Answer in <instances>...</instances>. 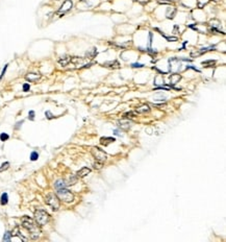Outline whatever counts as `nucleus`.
<instances>
[{"label": "nucleus", "instance_id": "9", "mask_svg": "<svg viewBox=\"0 0 226 242\" xmlns=\"http://www.w3.org/2000/svg\"><path fill=\"white\" fill-rule=\"evenodd\" d=\"M90 172H91V169H90V168H88V167H82L81 169H79V170L77 171L76 176H77V177H85V176H87Z\"/></svg>", "mask_w": 226, "mask_h": 242}, {"label": "nucleus", "instance_id": "16", "mask_svg": "<svg viewBox=\"0 0 226 242\" xmlns=\"http://www.w3.org/2000/svg\"><path fill=\"white\" fill-rule=\"evenodd\" d=\"M154 85L155 86H164L165 84H164V78H163V76L162 75H156L155 77H154Z\"/></svg>", "mask_w": 226, "mask_h": 242}, {"label": "nucleus", "instance_id": "23", "mask_svg": "<svg viewBox=\"0 0 226 242\" xmlns=\"http://www.w3.org/2000/svg\"><path fill=\"white\" fill-rule=\"evenodd\" d=\"M96 54H97V49H96V48H93L90 52H87L88 58H94Z\"/></svg>", "mask_w": 226, "mask_h": 242}, {"label": "nucleus", "instance_id": "1", "mask_svg": "<svg viewBox=\"0 0 226 242\" xmlns=\"http://www.w3.org/2000/svg\"><path fill=\"white\" fill-rule=\"evenodd\" d=\"M22 227L28 232L30 239H38L40 237L41 229L35 219H32L28 216H24L22 218Z\"/></svg>", "mask_w": 226, "mask_h": 242}, {"label": "nucleus", "instance_id": "7", "mask_svg": "<svg viewBox=\"0 0 226 242\" xmlns=\"http://www.w3.org/2000/svg\"><path fill=\"white\" fill-rule=\"evenodd\" d=\"M25 79L27 80V82H30V83H36L38 80L41 79V75L38 74V73H28L26 76H25Z\"/></svg>", "mask_w": 226, "mask_h": 242}, {"label": "nucleus", "instance_id": "10", "mask_svg": "<svg viewBox=\"0 0 226 242\" xmlns=\"http://www.w3.org/2000/svg\"><path fill=\"white\" fill-rule=\"evenodd\" d=\"M137 113H139V114H144V113H148L149 111H150V107H149V105L148 104H142V105H140L139 107H137Z\"/></svg>", "mask_w": 226, "mask_h": 242}, {"label": "nucleus", "instance_id": "20", "mask_svg": "<svg viewBox=\"0 0 226 242\" xmlns=\"http://www.w3.org/2000/svg\"><path fill=\"white\" fill-rule=\"evenodd\" d=\"M215 63H216V61L210 60V61H205V62H202L201 64H202V66H204V67H212V66H214V65H215Z\"/></svg>", "mask_w": 226, "mask_h": 242}, {"label": "nucleus", "instance_id": "5", "mask_svg": "<svg viewBox=\"0 0 226 242\" xmlns=\"http://www.w3.org/2000/svg\"><path fill=\"white\" fill-rule=\"evenodd\" d=\"M92 154H93V157L96 161L101 162V163L105 162L106 159H107V154L102 149H100L99 147H93L92 148Z\"/></svg>", "mask_w": 226, "mask_h": 242}, {"label": "nucleus", "instance_id": "28", "mask_svg": "<svg viewBox=\"0 0 226 242\" xmlns=\"http://www.w3.org/2000/svg\"><path fill=\"white\" fill-rule=\"evenodd\" d=\"M35 116H36L35 111H29V113H28V119L29 120H35Z\"/></svg>", "mask_w": 226, "mask_h": 242}, {"label": "nucleus", "instance_id": "15", "mask_svg": "<svg viewBox=\"0 0 226 242\" xmlns=\"http://www.w3.org/2000/svg\"><path fill=\"white\" fill-rule=\"evenodd\" d=\"M58 63H60V65H61V66L66 67L69 63H71V58H70V57H68V56H66V57H64V58L60 59V60H58Z\"/></svg>", "mask_w": 226, "mask_h": 242}, {"label": "nucleus", "instance_id": "13", "mask_svg": "<svg viewBox=\"0 0 226 242\" xmlns=\"http://www.w3.org/2000/svg\"><path fill=\"white\" fill-rule=\"evenodd\" d=\"M115 142V138H112V137H105V138H101L100 139V143L104 146H107L108 144Z\"/></svg>", "mask_w": 226, "mask_h": 242}, {"label": "nucleus", "instance_id": "34", "mask_svg": "<svg viewBox=\"0 0 226 242\" xmlns=\"http://www.w3.org/2000/svg\"><path fill=\"white\" fill-rule=\"evenodd\" d=\"M23 122H24L23 120H22V121H19V122H17V123H16V126H15V128H16V129H17V128H20V126H21V124H22Z\"/></svg>", "mask_w": 226, "mask_h": 242}, {"label": "nucleus", "instance_id": "6", "mask_svg": "<svg viewBox=\"0 0 226 242\" xmlns=\"http://www.w3.org/2000/svg\"><path fill=\"white\" fill-rule=\"evenodd\" d=\"M72 6H73L72 0H65V1L63 2V4H62V6H61V9L58 10V13L64 15L65 13L69 12L72 9Z\"/></svg>", "mask_w": 226, "mask_h": 242}, {"label": "nucleus", "instance_id": "25", "mask_svg": "<svg viewBox=\"0 0 226 242\" xmlns=\"http://www.w3.org/2000/svg\"><path fill=\"white\" fill-rule=\"evenodd\" d=\"M9 138H10V136L7 135V134H5V132H2V134H0V140H1L2 142H4V141L9 140Z\"/></svg>", "mask_w": 226, "mask_h": 242}, {"label": "nucleus", "instance_id": "14", "mask_svg": "<svg viewBox=\"0 0 226 242\" xmlns=\"http://www.w3.org/2000/svg\"><path fill=\"white\" fill-rule=\"evenodd\" d=\"M103 66L105 67H108V68H119L120 67V64L118 61L114 60V61H110V62H106L103 64Z\"/></svg>", "mask_w": 226, "mask_h": 242}, {"label": "nucleus", "instance_id": "32", "mask_svg": "<svg viewBox=\"0 0 226 242\" xmlns=\"http://www.w3.org/2000/svg\"><path fill=\"white\" fill-rule=\"evenodd\" d=\"M133 68H141V67H144V65L143 64H139V63H136V64H132L131 65Z\"/></svg>", "mask_w": 226, "mask_h": 242}, {"label": "nucleus", "instance_id": "2", "mask_svg": "<svg viewBox=\"0 0 226 242\" xmlns=\"http://www.w3.org/2000/svg\"><path fill=\"white\" fill-rule=\"evenodd\" d=\"M50 219L49 214L42 209H39L35 212V220L37 221V223L39 225H45Z\"/></svg>", "mask_w": 226, "mask_h": 242}, {"label": "nucleus", "instance_id": "11", "mask_svg": "<svg viewBox=\"0 0 226 242\" xmlns=\"http://www.w3.org/2000/svg\"><path fill=\"white\" fill-rule=\"evenodd\" d=\"M180 78H181V76L179 74H177V73L171 74V76H170V84L171 85H176L180 80Z\"/></svg>", "mask_w": 226, "mask_h": 242}, {"label": "nucleus", "instance_id": "18", "mask_svg": "<svg viewBox=\"0 0 226 242\" xmlns=\"http://www.w3.org/2000/svg\"><path fill=\"white\" fill-rule=\"evenodd\" d=\"M7 201H9V195H7V193L4 192V193L1 195V197H0V204L3 205V206H5V205L7 204Z\"/></svg>", "mask_w": 226, "mask_h": 242}, {"label": "nucleus", "instance_id": "31", "mask_svg": "<svg viewBox=\"0 0 226 242\" xmlns=\"http://www.w3.org/2000/svg\"><path fill=\"white\" fill-rule=\"evenodd\" d=\"M7 66H9V65H5V66H4V68H3V70H2V72H1V74H0V80H1V79L3 78V76H4V74H5V72H6V69H7Z\"/></svg>", "mask_w": 226, "mask_h": 242}, {"label": "nucleus", "instance_id": "26", "mask_svg": "<svg viewBox=\"0 0 226 242\" xmlns=\"http://www.w3.org/2000/svg\"><path fill=\"white\" fill-rule=\"evenodd\" d=\"M39 159V153L37 151H32L31 154H30V160L31 161H37Z\"/></svg>", "mask_w": 226, "mask_h": 242}, {"label": "nucleus", "instance_id": "33", "mask_svg": "<svg viewBox=\"0 0 226 242\" xmlns=\"http://www.w3.org/2000/svg\"><path fill=\"white\" fill-rule=\"evenodd\" d=\"M167 40L168 41H177V38L176 37H167Z\"/></svg>", "mask_w": 226, "mask_h": 242}, {"label": "nucleus", "instance_id": "8", "mask_svg": "<svg viewBox=\"0 0 226 242\" xmlns=\"http://www.w3.org/2000/svg\"><path fill=\"white\" fill-rule=\"evenodd\" d=\"M118 125H119V127L122 128V129H128V128H130L131 122L128 121L127 119H124V120H120V121L118 122Z\"/></svg>", "mask_w": 226, "mask_h": 242}, {"label": "nucleus", "instance_id": "29", "mask_svg": "<svg viewBox=\"0 0 226 242\" xmlns=\"http://www.w3.org/2000/svg\"><path fill=\"white\" fill-rule=\"evenodd\" d=\"M45 116L48 118V119H52V118H54V116H53V114L50 112V111H46L45 112Z\"/></svg>", "mask_w": 226, "mask_h": 242}, {"label": "nucleus", "instance_id": "22", "mask_svg": "<svg viewBox=\"0 0 226 242\" xmlns=\"http://www.w3.org/2000/svg\"><path fill=\"white\" fill-rule=\"evenodd\" d=\"M11 238H12V233L9 232V231H6L5 234H4V236H3V241L9 242V241H11Z\"/></svg>", "mask_w": 226, "mask_h": 242}, {"label": "nucleus", "instance_id": "27", "mask_svg": "<svg viewBox=\"0 0 226 242\" xmlns=\"http://www.w3.org/2000/svg\"><path fill=\"white\" fill-rule=\"evenodd\" d=\"M93 166H94V168H95V169H101V167H102V163H101V162H98V161H97V163H94V164H93Z\"/></svg>", "mask_w": 226, "mask_h": 242}, {"label": "nucleus", "instance_id": "30", "mask_svg": "<svg viewBox=\"0 0 226 242\" xmlns=\"http://www.w3.org/2000/svg\"><path fill=\"white\" fill-rule=\"evenodd\" d=\"M29 89H30L29 84H24V85H23V92H28Z\"/></svg>", "mask_w": 226, "mask_h": 242}, {"label": "nucleus", "instance_id": "3", "mask_svg": "<svg viewBox=\"0 0 226 242\" xmlns=\"http://www.w3.org/2000/svg\"><path fill=\"white\" fill-rule=\"evenodd\" d=\"M56 195H57V197H58L61 200H63V201H65V202H72V201L74 200V195H73V193H72L70 190L66 189V188H61V189H57Z\"/></svg>", "mask_w": 226, "mask_h": 242}, {"label": "nucleus", "instance_id": "4", "mask_svg": "<svg viewBox=\"0 0 226 242\" xmlns=\"http://www.w3.org/2000/svg\"><path fill=\"white\" fill-rule=\"evenodd\" d=\"M45 201L49 207H51V209L53 211H57L60 209V198L57 197V195H55L53 193H49L46 196Z\"/></svg>", "mask_w": 226, "mask_h": 242}, {"label": "nucleus", "instance_id": "19", "mask_svg": "<svg viewBox=\"0 0 226 242\" xmlns=\"http://www.w3.org/2000/svg\"><path fill=\"white\" fill-rule=\"evenodd\" d=\"M208 2H210V0H198V1H197V5H198L199 9H202V7H204Z\"/></svg>", "mask_w": 226, "mask_h": 242}, {"label": "nucleus", "instance_id": "21", "mask_svg": "<svg viewBox=\"0 0 226 242\" xmlns=\"http://www.w3.org/2000/svg\"><path fill=\"white\" fill-rule=\"evenodd\" d=\"M9 167H10V163H9V162H4L1 166H0V172H3V171H5V170H7Z\"/></svg>", "mask_w": 226, "mask_h": 242}, {"label": "nucleus", "instance_id": "24", "mask_svg": "<svg viewBox=\"0 0 226 242\" xmlns=\"http://www.w3.org/2000/svg\"><path fill=\"white\" fill-rule=\"evenodd\" d=\"M136 116V113H132V112H128V113H125L123 115V118L124 119H129V118H132Z\"/></svg>", "mask_w": 226, "mask_h": 242}, {"label": "nucleus", "instance_id": "12", "mask_svg": "<svg viewBox=\"0 0 226 242\" xmlns=\"http://www.w3.org/2000/svg\"><path fill=\"white\" fill-rule=\"evenodd\" d=\"M176 15V10L174 7H168L167 11H166V17L168 19H173Z\"/></svg>", "mask_w": 226, "mask_h": 242}, {"label": "nucleus", "instance_id": "17", "mask_svg": "<svg viewBox=\"0 0 226 242\" xmlns=\"http://www.w3.org/2000/svg\"><path fill=\"white\" fill-rule=\"evenodd\" d=\"M54 187H55V189H61V188H66V182L64 179H57L54 184Z\"/></svg>", "mask_w": 226, "mask_h": 242}]
</instances>
